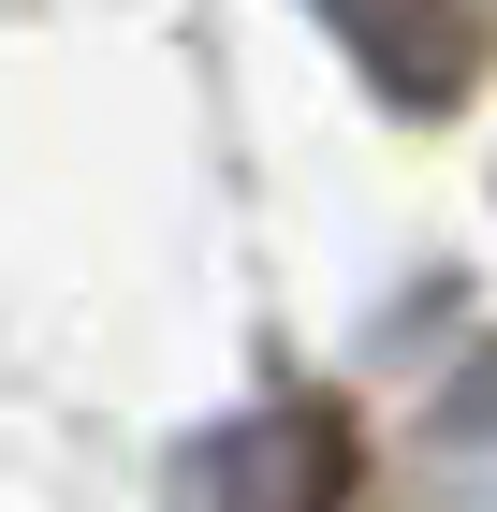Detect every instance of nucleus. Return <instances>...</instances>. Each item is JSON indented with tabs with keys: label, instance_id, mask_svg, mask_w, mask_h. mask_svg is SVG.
Here are the masks:
<instances>
[{
	"label": "nucleus",
	"instance_id": "f257e3e1",
	"mask_svg": "<svg viewBox=\"0 0 497 512\" xmlns=\"http://www.w3.org/2000/svg\"><path fill=\"white\" fill-rule=\"evenodd\" d=\"M161 512H381V469H366L351 395L278 381V395H249V410H220V425L176 439Z\"/></svg>",
	"mask_w": 497,
	"mask_h": 512
},
{
	"label": "nucleus",
	"instance_id": "f03ea898",
	"mask_svg": "<svg viewBox=\"0 0 497 512\" xmlns=\"http://www.w3.org/2000/svg\"><path fill=\"white\" fill-rule=\"evenodd\" d=\"M307 15L351 44V74L381 88L395 118H454L497 74V0H307Z\"/></svg>",
	"mask_w": 497,
	"mask_h": 512
}]
</instances>
